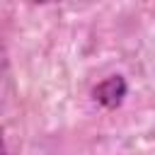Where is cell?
I'll return each instance as SVG.
<instances>
[{"mask_svg":"<svg viewBox=\"0 0 155 155\" xmlns=\"http://www.w3.org/2000/svg\"><path fill=\"white\" fill-rule=\"evenodd\" d=\"M126 92H128L126 80H124L121 75H109V78L99 80V82L92 87V99H94L99 107H104V109H116V107H121Z\"/></svg>","mask_w":155,"mask_h":155,"instance_id":"obj_1","label":"cell"},{"mask_svg":"<svg viewBox=\"0 0 155 155\" xmlns=\"http://www.w3.org/2000/svg\"><path fill=\"white\" fill-rule=\"evenodd\" d=\"M5 65H7V58H5V51L0 46V70H5Z\"/></svg>","mask_w":155,"mask_h":155,"instance_id":"obj_3","label":"cell"},{"mask_svg":"<svg viewBox=\"0 0 155 155\" xmlns=\"http://www.w3.org/2000/svg\"><path fill=\"white\" fill-rule=\"evenodd\" d=\"M0 155H10V148H7V140H5V131L0 126Z\"/></svg>","mask_w":155,"mask_h":155,"instance_id":"obj_2","label":"cell"}]
</instances>
